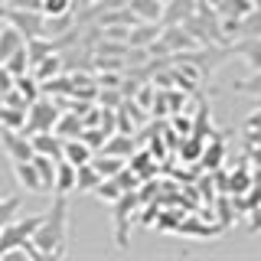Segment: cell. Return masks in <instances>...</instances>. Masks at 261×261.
Segmentation results:
<instances>
[{"label":"cell","instance_id":"1","mask_svg":"<svg viewBox=\"0 0 261 261\" xmlns=\"http://www.w3.org/2000/svg\"><path fill=\"white\" fill-rule=\"evenodd\" d=\"M33 239H36L43 258H62L65 255V245H69V199H65V193H56L53 209L46 212L43 225L36 228Z\"/></svg>","mask_w":261,"mask_h":261},{"label":"cell","instance_id":"2","mask_svg":"<svg viewBox=\"0 0 261 261\" xmlns=\"http://www.w3.org/2000/svg\"><path fill=\"white\" fill-rule=\"evenodd\" d=\"M0 147H4V153L10 157V163H20V160H33V157H36L33 134H27V130H16V127H0Z\"/></svg>","mask_w":261,"mask_h":261},{"label":"cell","instance_id":"3","mask_svg":"<svg viewBox=\"0 0 261 261\" xmlns=\"http://www.w3.org/2000/svg\"><path fill=\"white\" fill-rule=\"evenodd\" d=\"M7 23H13V27L20 30L27 39L46 36V13H43V10H30V7H10Z\"/></svg>","mask_w":261,"mask_h":261},{"label":"cell","instance_id":"4","mask_svg":"<svg viewBox=\"0 0 261 261\" xmlns=\"http://www.w3.org/2000/svg\"><path fill=\"white\" fill-rule=\"evenodd\" d=\"M62 111L56 108V101L49 98H36L30 105V118H27V134H36V130H56Z\"/></svg>","mask_w":261,"mask_h":261},{"label":"cell","instance_id":"5","mask_svg":"<svg viewBox=\"0 0 261 261\" xmlns=\"http://www.w3.org/2000/svg\"><path fill=\"white\" fill-rule=\"evenodd\" d=\"M160 39L170 46V53H190V49L199 46V39H196L193 33L183 27V23H163Z\"/></svg>","mask_w":261,"mask_h":261},{"label":"cell","instance_id":"6","mask_svg":"<svg viewBox=\"0 0 261 261\" xmlns=\"http://www.w3.org/2000/svg\"><path fill=\"white\" fill-rule=\"evenodd\" d=\"M134 206H137V196H134V190L130 193H124L118 202H114V235H118V245L121 248H127V219H130V212H134Z\"/></svg>","mask_w":261,"mask_h":261},{"label":"cell","instance_id":"7","mask_svg":"<svg viewBox=\"0 0 261 261\" xmlns=\"http://www.w3.org/2000/svg\"><path fill=\"white\" fill-rule=\"evenodd\" d=\"M13 173H16V183H20L23 190H30V193H46V183H43V176H39V167H36L33 160L13 163Z\"/></svg>","mask_w":261,"mask_h":261},{"label":"cell","instance_id":"8","mask_svg":"<svg viewBox=\"0 0 261 261\" xmlns=\"http://www.w3.org/2000/svg\"><path fill=\"white\" fill-rule=\"evenodd\" d=\"M33 144H36V153H49V157H56V160L65 157V137L59 130H36V134H33Z\"/></svg>","mask_w":261,"mask_h":261},{"label":"cell","instance_id":"9","mask_svg":"<svg viewBox=\"0 0 261 261\" xmlns=\"http://www.w3.org/2000/svg\"><path fill=\"white\" fill-rule=\"evenodd\" d=\"M127 7L144 23H163V13H167V0H127Z\"/></svg>","mask_w":261,"mask_h":261},{"label":"cell","instance_id":"10","mask_svg":"<svg viewBox=\"0 0 261 261\" xmlns=\"http://www.w3.org/2000/svg\"><path fill=\"white\" fill-rule=\"evenodd\" d=\"M160 33H163V27L160 23H134V27H130V36H127V43L130 46H137V49H147L150 43H157L160 39Z\"/></svg>","mask_w":261,"mask_h":261},{"label":"cell","instance_id":"11","mask_svg":"<svg viewBox=\"0 0 261 261\" xmlns=\"http://www.w3.org/2000/svg\"><path fill=\"white\" fill-rule=\"evenodd\" d=\"M235 53L248 62L251 72L261 69V36H242V39H235Z\"/></svg>","mask_w":261,"mask_h":261},{"label":"cell","instance_id":"12","mask_svg":"<svg viewBox=\"0 0 261 261\" xmlns=\"http://www.w3.org/2000/svg\"><path fill=\"white\" fill-rule=\"evenodd\" d=\"M20 46H27V36L13 23H4V30H0V62H7Z\"/></svg>","mask_w":261,"mask_h":261},{"label":"cell","instance_id":"13","mask_svg":"<svg viewBox=\"0 0 261 261\" xmlns=\"http://www.w3.org/2000/svg\"><path fill=\"white\" fill-rule=\"evenodd\" d=\"M95 157V147L85 141V137H69L65 141V160H72L75 167H82V163H92Z\"/></svg>","mask_w":261,"mask_h":261},{"label":"cell","instance_id":"14","mask_svg":"<svg viewBox=\"0 0 261 261\" xmlns=\"http://www.w3.org/2000/svg\"><path fill=\"white\" fill-rule=\"evenodd\" d=\"M79 186V167L72 160H59V173H56V193H65L69 196L72 190Z\"/></svg>","mask_w":261,"mask_h":261},{"label":"cell","instance_id":"15","mask_svg":"<svg viewBox=\"0 0 261 261\" xmlns=\"http://www.w3.org/2000/svg\"><path fill=\"white\" fill-rule=\"evenodd\" d=\"M33 163L39 167V176H43V183H46V193H56V173H59V160L49 157V153H36V157H33Z\"/></svg>","mask_w":261,"mask_h":261},{"label":"cell","instance_id":"16","mask_svg":"<svg viewBox=\"0 0 261 261\" xmlns=\"http://www.w3.org/2000/svg\"><path fill=\"white\" fill-rule=\"evenodd\" d=\"M92 163L98 167V173H101L105 179H108V176H118L121 170H124V157H118V153H105V150H98L95 157H92Z\"/></svg>","mask_w":261,"mask_h":261},{"label":"cell","instance_id":"17","mask_svg":"<svg viewBox=\"0 0 261 261\" xmlns=\"http://www.w3.org/2000/svg\"><path fill=\"white\" fill-rule=\"evenodd\" d=\"M85 118H82L79 111H69V114H62L59 118V124H56V130H59V134L65 137V141H69V137H82L85 134Z\"/></svg>","mask_w":261,"mask_h":261},{"label":"cell","instance_id":"18","mask_svg":"<svg viewBox=\"0 0 261 261\" xmlns=\"http://www.w3.org/2000/svg\"><path fill=\"white\" fill-rule=\"evenodd\" d=\"M101 173H98V167H95V163H82V167H79V186H75V190L79 193H95L98 190V186H101Z\"/></svg>","mask_w":261,"mask_h":261},{"label":"cell","instance_id":"19","mask_svg":"<svg viewBox=\"0 0 261 261\" xmlns=\"http://www.w3.org/2000/svg\"><path fill=\"white\" fill-rule=\"evenodd\" d=\"M27 118H30V111L13 108V105H0V127H16V130H27Z\"/></svg>","mask_w":261,"mask_h":261},{"label":"cell","instance_id":"20","mask_svg":"<svg viewBox=\"0 0 261 261\" xmlns=\"http://www.w3.org/2000/svg\"><path fill=\"white\" fill-rule=\"evenodd\" d=\"M101 150H105V153H118V157H127V153L134 150V141H130L127 130H114L108 141H105Z\"/></svg>","mask_w":261,"mask_h":261},{"label":"cell","instance_id":"21","mask_svg":"<svg viewBox=\"0 0 261 261\" xmlns=\"http://www.w3.org/2000/svg\"><path fill=\"white\" fill-rule=\"evenodd\" d=\"M59 72H62V56H59V53H53L49 59H43V62L36 65V69H33V75H36L39 82H49V79L59 75Z\"/></svg>","mask_w":261,"mask_h":261},{"label":"cell","instance_id":"22","mask_svg":"<svg viewBox=\"0 0 261 261\" xmlns=\"http://www.w3.org/2000/svg\"><path fill=\"white\" fill-rule=\"evenodd\" d=\"M95 196L98 199H108V202H118L121 196H124V186H121L114 176H108V179H101V186L95 190Z\"/></svg>","mask_w":261,"mask_h":261},{"label":"cell","instance_id":"23","mask_svg":"<svg viewBox=\"0 0 261 261\" xmlns=\"http://www.w3.org/2000/svg\"><path fill=\"white\" fill-rule=\"evenodd\" d=\"M16 209H20V199H16V196H0V232L13 222Z\"/></svg>","mask_w":261,"mask_h":261},{"label":"cell","instance_id":"24","mask_svg":"<svg viewBox=\"0 0 261 261\" xmlns=\"http://www.w3.org/2000/svg\"><path fill=\"white\" fill-rule=\"evenodd\" d=\"M235 92H245V95H255V98H261V69L258 72H251L248 79H242V82H235Z\"/></svg>","mask_w":261,"mask_h":261},{"label":"cell","instance_id":"25","mask_svg":"<svg viewBox=\"0 0 261 261\" xmlns=\"http://www.w3.org/2000/svg\"><path fill=\"white\" fill-rule=\"evenodd\" d=\"M75 10V0H43V13L46 16H62Z\"/></svg>","mask_w":261,"mask_h":261},{"label":"cell","instance_id":"26","mask_svg":"<svg viewBox=\"0 0 261 261\" xmlns=\"http://www.w3.org/2000/svg\"><path fill=\"white\" fill-rule=\"evenodd\" d=\"M13 88H16V75H13L10 69H7L4 62H0V101H4V98L10 95Z\"/></svg>","mask_w":261,"mask_h":261},{"label":"cell","instance_id":"27","mask_svg":"<svg viewBox=\"0 0 261 261\" xmlns=\"http://www.w3.org/2000/svg\"><path fill=\"white\" fill-rule=\"evenodd\" d=\"M121 92H124V88H121ZM121 92H118V88H114V85H105L101 92H98V101H101L105 108H114V105L121 101Z\"/></svg>","mask_w":261,"mask_h":261},{"label":"cell","instance_id":"28","mask_svg":"<svg viewBox=\"0 0 261 261\" xmlns=\"http://www.w3.org/2000/svg\"><path fill=\"white\" fill-rule=\"evenodd\" d=\"M98 85H114V88H118L121 85V75H114V72H101V75H98Z\"/></svg>","mask_w":261,"mask_h":261},{"label":"cell","instance_id":"29","mask_svg":"<svg viewBox=\"0 0 261 261\" xmlns=\"http://www.w3.org/2000/svg\"><path fill=\"white\" fill-rule=\"evenodd\" d=\"M219 157H222V144H212V150H206V163H209V167H216V163H219Z\"/></svg>","mask_w":261,"mask_h":261},{"label":"cell","instance_id":"30","mask_svg":"<svg viewBox=\"0 0 261 261\" xmlns=\"http://www.w3.org/2000/svg\"><path fill=\"white\" fill-rule=\"evenodd\" d=\"M7 13H10V4H7V0H0V20H7Z\"/></svg>","mask_w":261,"mask_h":261},{"label":"cell","instance_id":"31","mask_svg":"<svg viewBox=\"0 0 261 261\" xmlns=\"http://www.w3.org/2000/svg\"><path fill=\"white\" fill-rule=\"evenodd\" d=\"M0 30H4V20H0Z\"/></svg>","mask_w":261,"mask_h":261}]
</instances>
